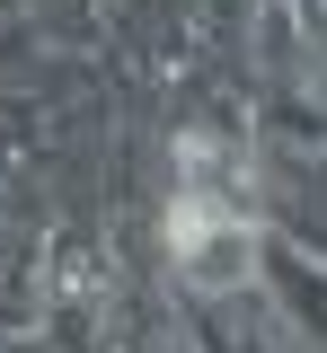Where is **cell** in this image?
Masks as SVG:
<instances>
[{"mask_svg": "<svg viewBox=\"0 0 327 353\" xmlns=\"http://www.w3.org/2000/svg\"><path fill=\"white\" fill-rule=\"evenodd\" d=\"M168 248H177L186 292H204V301H221L257 274V230L239 212V194H212V185H186L168 203Z\"/></svg>", "mask_w": 327, "mask_h": 353, "instance_id": "6da1fadb", "label": "cell"}, {"mask_svg": "<svg viewBox=\"0 0 327 353\" xmlns=\"http://www.w3.org/2000/svg\"><path fill=\"white\" fill-rule=\"evenodd\" d=\"M177 168H186V185H212V194L239 185V159L212 141V132H186V141H177Z\"/></svg>", "mask_w": 327, "mask_h": 353, "instance_id": "7a4b0ae2", "label": "cell"}]
</instances>
